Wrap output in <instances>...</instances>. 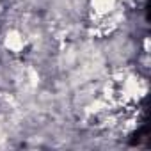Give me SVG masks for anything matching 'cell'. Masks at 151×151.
<instances>
[{"instance_id":"cell-1","label":"cell","mask_w":151,"mask_h":151,"mask_svg":"<svg viewBox=\"0 0 151 151\" xmlns=\"http://www.w3.org/2000/svg\"><path fill=\"white\" fill-rule=\"evenodd\" d=\"M2 48L11 55H22L29 48V39H27L25 32L14 25V27L6 29V32L2 36Z\"/></svg>"},{"instance_id":"cell-2","label":"cell","mask_w":151,"mask_h":151,"mask_svg":"<svg viewBox=\"0 0 151 151\" xmlns=\"http://www.w3.org/2000/svg\"><path fill=\"white\" fill-rule=\"evenodd\" d=\"M121 6H123L121 0H87L86 9H87V14L91 16V20H94V23L98 25L103 18L112 14Z\"/></svg>"}]
</instances>
